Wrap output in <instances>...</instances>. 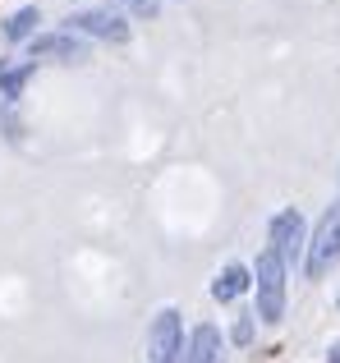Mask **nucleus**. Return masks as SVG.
<instances>
[{"instance_id": "f257e3e1", "label": "nucleus", "mask_w": 340, "mask_h": 363, "mask_svg": "<svg viewBox=\"0 0 340 363\" xmlns=\"http://www.w3.org/2000/svg\"><path fill=\"white\" fill-rule=\"evenodd\" d=\"M253 285H258V318L262 322H280V313H285V262H280L276 248H267V253L258 257Z\"/></svg>"}, {"instance_id": "39448f33", "label": "nucleus", "mask_w": 340, "mask_h": 363, "mask_svg": "<svg viewBox=\"0 0 340 363\" xmlns=\"http://www.w3.org/2000/svg\"><path fill=\"white\" fill-rule=\"evenodd\" d=\"M74 33L101 37V42H129V23L115 9H83V14H74Z\"/></svg>"}, {"instance_id": "9d476101", "label": "nucleus", "mask_w": 340, "mask_h": 363, "mask_svg": "<svg viewBox=\"0 0 340 363\" xmlns=\"http://www.w3.org/2000/svg\"><path fill=\"white\" fill-rule=\"evenodd\" d=\"M37 23H42V18H37V9L28 5V9H18V14H14V18H9V23H5V37H9V42H23V37L33 33Z\"/></svg>"}, {"instance_id": "20e7f679", "label": "nucleus", "mask_w": 340, "mask_h": 363, "mask_svg": "<svg viewBox=\"0 0 340 363\" xmlns=\"http://www.w3.org/2000/svg\"><path fill=\"white\" fill-rule=\"evenodd\" d=\"M33 60L79 65V60H88V42L79 33H42V37H33Z\"/></svg>"}, {"instance_id": "6e6552de", "label": "nucleus", "mask_w": 340, "mask_h": 363, "mask_svg": "<svg viewBox=\"0 0 340 363\" xmlns=\"http://www.w3.org/2000/svg\"><path fill=\"white\" fill-rule=\"evenodd\" d=\"M249 267H239V262H230V267H225V272L221 276H216V285H212V294H216V299H221V303H230V299H239V294L244 290H249Z\"/></svg>"}, {"instance_id": "7ed1b4c3", "label": "nucleus", "mask_w": 340, "mask_h": 363, "mask_svg": "<svg viewBox=\"0 0 340 363\" xmlns=\"http://www.w3.org/2000/svg\"><path fill=\"white\" fill-rule=\"evenodd\" d=\"M147 363H184V331H179V313L162 308L147 331Z\"/></svg>"}, {"instance_id": "1a4fd4ad", "label": "nucleus", "mask_w": 340, "mask_h": 363, "mask_svg": "<svg viewBox=\"0 0 340 363\" xmlns=\"http://www.w3.org/2000/svg\"><path fill=\"white\" fill-rule=\"evenodd\" d=\"M28 74H33V65H14V69H0V97H5V101H14L18 92H23Z\"/></svg>"}, {"instance_id": "ddd939ff", "label": "nucleus", "mask_w": 340, "mask_h": 363, "mask_svg": "<svg viewBox=\"0 0 340 363\" xmlns=\"http://www.w3.org/2000/svg\"><path fill=\"white\" fill-rule=\"evenodd\" d=\"M125 5L134 9V14H147V18H152L157 9H162V0H125Z\"/></svg>"}, {"instance_id": "9b49d317", "label": "nucleus", "mask_w": 340, "mask_h": 363, "mask_svg": "<svg viewBox=\"0 0 340 363\" xmlns=\"http://www.w3.org/2000/svg\"><path fill=\"white\" fill-rule=\"evenodd\" d=\"M0 129H5L9 143H18V120L9 116V101H0Z\"/></svg>"}, {"instance_id": "f8f14e48", "label": "nucleus", "mask_w": 340, "mask_h": 363, "mask_svg": "<svg viewBox=\"0 0 340 363\" xmlns=\"http://www.w3.org/2000/svg\"><path fill=\"white\" fill-rule=\"evenodd\" d=\"M230 340H234V345H249V340H253V318H239V322H234Z\"/></svg>"}, {"instance_id": "423d86ee", "label": "nucleus", "mask_w": 340, "mask_h": 363, "mask_svg": "<svg viewBox=\"0 0 340 363\" xmlns=\"http://www.w3.org/2000/svg\"><path fill=\"white\" fill-rule=\"evenodd\" d=\"M304 244H308V230H304V216L299 212H280L271 221V248L280 253V262H295L304 253Z\"/></svg>"}, {"instance_id": "4468645a", "label": "nucleus", "mask_w": 340, "mask_h": 363, "mask_svg": "<svg viewBox=\"0 0 340 363\" xmlns=\"http://www.w3.org/2000/svg\"><path fill=\"white\" fill-rule=\"evenodd\" d=\"M332 363H340V345H336V350H332Z\"/></svg>"}, {"instance_id": "0eeeda50", "label": "nucleus", "mask_w": 340, "mask_h": 363, "mask_svg": "<svg viewBox=\"0 0 340 363\" xmlns=\"http://www.w3.org/2000/svg\"><path fill=\"white\" fill-rule=\"evenodd\" d=\"M184 363H221V331L212 327V322H203V327L193 331V340H188V359Z\"/></svg>"}, {"instance_id": "f03ea898", "label": "nucleus", "mask_w": 340, "mask_h": 363, "mask_svg": "<svg viewBox=\"0 0 340 363\" xmlns=\"http://www.w3.org/2000/svg\"><path fill=\"white\" fill-rule=\"evenodd\" d=\"M336 262H340V203H336V207H327V212H322V221H317L313 240H308L304 272L317 281V276H327Z\"/></svg>"}]
</instances>
